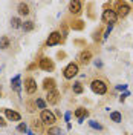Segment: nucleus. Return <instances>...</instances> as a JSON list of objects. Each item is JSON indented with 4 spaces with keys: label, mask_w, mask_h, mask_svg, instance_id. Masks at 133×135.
Returning <instances> with one entry per match:
<instances>
[{
    "label": "nucleus",
    "mask_w": 133,
    "mask_h": 135,
    "mask_svg": "<svg viewBox=\"0 0 133 135\" xmlns=\"http://www.w3.org/2000/svg\"><path fill=\"white\" fill-rule=\"evenodd\" d=\"M69 11H70L72 14H80V12L83 11V2H80V0H72V2L69 3Z\"/></svg>",
    "instance_id": "1a4fd4ad"
},
{
    "label": "nucleus",
    "mask_w": 133,
    "mask_h": 135,
    "mask_svg": "<svg viewBox=\"0 0 133 135\" xmlns=\"http://www.w3.org/2000/svg\"><path fill=\"white\" fill-rule=\"evenodd\" d=\"M92 60V52L89 49H84L81 54H80V63H83V65H87L89 61Z\"/></svg>",
    "instance_id": "ddd939ff"
},
{
    "label": "nucleus",
    "mask_w": 133,
    "mask_h": 135,
    "mask_svg": "<svg viewBox=\"0 0 133 135\" xmlns=\"http://www.w3.org/2000/svg\"><path fill=\"white\" fill-rule=\"evenodd\" d=\"M11 42H9V38L6 35H3V37H0V49H8Z\"/></svg>",
    "instance_id": "aec40b11"
},
{
    "label": "nucleus",
    "mask_w": 133,
    "mask_h": 135,
    "mask_svg": "<svg viewBox=\"0 0 133 135\" xmlns=\"http://www.w3.org/2000/svg\"><path fill=\"white\" fill-rule=\"evenodd\" d=\"M32 126L35 127V129H42V124H40V123H37V121H34V123H32Z\"/></svg>",
    "instance_id": "2f4dec72"
},
{
    "label": "nucleus",
    "mask_w": 133,
    "mask_h": 135,
    "mask_svg": "<svg viewBox=\"0 0 133 135\" xmlns=\"http://www.w3.org/2000/svg\"><path fill=\"white\" fill-rule=\"evenodd\" d=\"M34 28H35V25H34V22H31V20H28V22H23V23H22V29H23L25 32H31Z\"/></svg>",
    "instance_id": "a211bd4d"
},
{
    "label": "nucleus",
    "mask_w": 133,
    "mask_h": 135,
    "mask_svg": "<svg viewBox=\"0 0 133 135\" xmlns=\"http://www.w3.org/2000/svg\"><path fill=\"white\" fill-rule=\"evenodd\" d=\"M38 66H40V69H43V71H48V72H50V71H54V69H55L54 60H50L49 57H42V59H40V61H38Z\"/></svg>",
    "instance_id": "423d86ee"
},
{
    "label": "nucleus",
    "mask_w": 133,
    "mask_h": 135,
    "mask_svg": "<svg viewBox=\"0 0 133 135\" xmlns=\"http://www.w3.org/2000/svg\"><path fill=\"white\" fill-rule=\"evenodd\" d=\"M28 135H35V134H34L32 131H28Z\"/></svg>",
    "instance_id": "e433bc0d"
},
{
    "label": "nucleus",
    "mask_w": 133,
    "mask_h": 135,
    "mask_svg": "<svg viewBox=\"0 0 133 135\" xmlns=\"http://www.w3.org/2000/svg\"><path fill=\"white\" fill-rule=\"evenodd\" d=\"M78 71H80V68L76 63H69L64 69H63V77L66 78V80H72L76 74H78Z\"/></svg>",
    "instance_id": "39448f33"
},
{
    "label": "nucleus",
    "mask_w": 133,
    "mask_h": 135,
    "mask_svg": "<svg viewBox=\"0 0 133 135\" xmlns=\"http://www.w3.org/2000/svg\"><path fill=\"white\" fill-rule=\"evenodd\" d=\"M75 117L78 118L80 123H83L84 120H86V117H89V110L84 109V108H76V110H75Z\"/></svg>",
    "instance_id": "f8f14e48"
},
{
    "label": "nucleus",
    "mask_w": 133,
    "mask_h": 135,
    "mask_svg": "<svg viewBox=\"0 0 133 135\" xmlns=\"http://www.w3.org/2000/svg\"><path fill=\"white\" fill-rule=\"evenodd\" d=\"M116 89H118V91H125V89H127V84H122V86H116Z\"/></svg>",
    "instance_id": "7c9ffc66"
},
{
    "label": "nucleus",
    "mask_w": 133,
    "mask_h": 135,
    "mask_svg": "<svg viewBox=\"0 0 133 135\" xmlns=\"http://www.w3.org/2000/svg\"><path fill=\"white\" fill-rule=\"evenodd\" d=\"M22 23H23V22H22L18 17H12V18H11V26H12L14 29H17V28H22Z\"/></svg>",
    "instance_id": "4be33fe9"
},
{
    "label": "nucleus",
    "mask_w": 133,
    "mask_h": 135,
    "mask_svg": "<svg viewBox=\"0 0 133 135\" xmlns=\"http://www.w3.org/2000/svg\"><path fill=\"white\" fill-rule=\"evenodd\" d=\"M75 45H86V42H83V40H75Z\"/></svg>",
    "instance_id": "f704fd0d"
},
{
    "label": "nucleus",
    "mask_w": 133,
    "mask_h": 135,
    "mask_svg": "<svg viewBox=\"0 0 133 135\" xmlns=\"http://www.w3.org/2000/svg\"><path fill=\"white\" fill-rule=\"evenodd\" d=\"M110 120L115 121V123H121V121H122V115H121V112H118V110L110 112Z\"/></svg>",
    "instance_id": "6ab92c4d"
},
{
    "label": "nucleus",
    "mask_w": 133,
    "mask_h": 135,
    "mask_svg": "<svg viewBox=\"0 0 133 135\" xmlns=\"http://www.w3.org/2000/svg\"><path fill=\"white\" fill-rule=\"evenodd\" d=\"M112 29H113V25H109L107 29H106V32H104V35H103V38H107L109 35H110V32H112Z\"/></svg>",
    "instance_id": "cd10ccee"
},
{
    "label": "nucleus",
    "mask_w": 133,
    "mask_h": 135,
    "mask_svg": "<svg viewBox=\"0 0 133 135\" xmlns=\"http://www.w3.org/2000/svg\"><path fill=\"white\" fill-rule=\"evenodd\" d=\"M48 135H63V132H61V129H60V127L52 126L49 131H48Z\"/></svg>",
    "instance_id": "5701e85b"
},
{
    "label": "nucleus",
    "mask_w": 133,
    "mask_h": 135,
    "mask_svg": "<svg viewBox=\"0 0 133 135\" xmlns=\"http://www.w3.org/2000/svg\"><path fill=\"white\" fill-rule=\"evenodd\" d=\"M11 88L17 91V92H20V89H22V83H20V75H16L12 80H11Z\"/></svg>",
    "instance_id": "dca6fc26"
},
{
    "label": "nucleus",
    "mask_w": 133,
    "mask_h": 135,
    "mask_svg": "<svg viewBox=\"0 0 133 135\" xmlns=\"http://www.w3.org/2000/svg\"><path fill=\"white\" fill-rule=\"evenodd\" d=\"M129 95H130V92H124L122 95H121V97H119V101H121V103H124V101H125V98H127Z\"/></svg>",
    "instance_id": "c85d7f7f"
},
{
    "label": "nucleus",
    "mask_w": 133,
    "mask_h": 135,
    "mask_svg": "<svg viewBox=\"0 0 133 135\" xmlns=\"http://www.w3.org/2000/svg\"><path fill=\"white\" fill-rule=\"evenodd\" d=\"M3 112H5V115H6V118H8L9 121H20L22 120V115L18 114V112H16V110L12 109H3Z\"/></svg>",
    "instance_id": "9b49d317"
},
{
    "label": "nucleus",
    "mask_w": 133,
    "mask_h": 135,
    "mask_svg": "<svg viewBox=\"0 0 133 135\" xmlns=\"http://www.w3.org/2000/svg\"><path fill=\"white\" fill-rule=\"evenodd\" d=\"M40 120H42V123L48 124V126H54V124H55V121H57V117H55V114H54V112H50L49 109H44V110H42Z\"/></svg>",
    "instance_id": "20e7f679"
},
{
    "label": "nucleus",
    "mask_w": 133,
    "mask_h": 135,
    "mask_svg": "<svg viewBox=\"0 0 133 135\" xmlns=\"http://www.w3.org/2000/svg\"><path fill=\"white\" fill-rule=\"evenodd\" d=\"M61 43V34L58 31H54V32L49 34V37H48V40H46V46H55V45H58Z\"/></svg>",
    "instance_id": "6e6552de"
},
{
    "label": "nucleus",
    "mask_w": 133,
    "mask_h": 135,
    "mask_svg": "<svg viewBox=\"0 0 133 135\" xmlns=\"http://www.w3.org/2000/svg\"><path fill=\"white\" fill-rule=\"evenodd\" d=\"M35 104H37L40 109H43V110L46 109V101L43 100V98H37V100H35Z\"/></svg>",
    "instance_id": "393cba45"
},
{
    "label": "nucleus",
    "mask_w": 133,
    "mask_h": 135,
    "mask_svg": "<svg viewBox=\"0 0 133 135\" xmlns=\"http://www.w3.org/2000/svg\"><path fill=\"white\" fill-rule=\"evenodd\" d=\"M17 131H18V132H28V126H26L25 123H20L18 127H17Z\"/></svg>",
    "instance_id": "bb28decb"
},
{
    "label": "nucleus",
    "mask_w": 133,
    "mask_h": 135,
    "mask_svg": "<svg viewBox=\"0 0 133 135\" xmlns=\"http://www.w3.org/2000/svg\"><path fill=\"white\" fill-rule=\"evenodd\" d=\"M60 100V92L57 89H54V91H49L48 95H46V101L49 103V104H57Z\"/></svg>",
    "instance_id": "9d476101"
},
{
    "label": "nucleus",
    "mask_w": 133,
    "mask_h": 135,
    "mask_svg": "<svg viewBox=\"0 0 133 135\" xmlns=\"http://www.w3.org/2000/svg\"><path fill=\"white\" fill-rule=\"evenodd\" d=\"M5 126H6V120L3 117H0V127H5Z\"/></svg>",
    "instance_id": "c756f323"
},
{
    "label": "nucleus",
    "mask_w": 133,
    "mask_h": 135,
    "mask_svg": "<svg viewBox=\"0 0 133 135\" xmlns=\"http://www.w3.org/2000/svg\"><path fill=\"white\" fill-rule=\"evenodd\" d=\"M101 20H103V23H106V25H113V23H116L118 16H116V12H115V9H104V11H103V16H101Z\"/></svg>",
    "instance_id": "7ed1b4c3"
},
{
    "label": "nucleus",
    "mask_w": 133,
    "mask_h": 135,
    "mask_svg": "<svg viewBox=\"0 0 133 135\" xmlns=\"http://www.w3.org/2000/svg\"><path fill=\"white\" fill-rule=\"evenodd\" d=\"M43 89H46L48 92L55 89V80L54 78H44L43 80Z\"/></svg>",
    "instance_id": "4468645a"
},
{
    "label": "nucleus",
    "mask_w": 133,
    "mask_h": 135,
    "mask_svg": "<svg viewBox=\"0 0 133 135\" xmlns=\"http://www.w3.org/2000/svg\"><path fill=\"white\" fill-rule=\"evenodd\" d=\"M25 89H26L28 95H34V94L37 92V83H35V80H34L32 77H28L25 80Z\"/></svg>",
    "instance_id": "0eeeda50"
},
{
    "label": "nucleus",
    "mask_w": 133,
    "mask_h": 135,
    "mask_svg": "<svg viewBox=\"0 0 133 135\" xmlns=\"http://www.w3.org/2000/svg\"><path fill=\"white\" fill-rule=\"evenodd\" d=\"M89 126H90L92 129H96V131H103V126H101L100 123L93 121V120H90V121H89Z\"/></svg>",
    "instance_id": "b1692460"
},
{
    "label": "nucleus",
    "mask_w": 133,
    "mask_h": 135,
    "mask_svg": "<svg viewBox=\"0 0 133 135\" xmlns=\"http://www.w3.org/2000/svg\"><path fill=\"white\" fill-rule=\"evenodd\" d=\"M70 28H72L74 31H83L84 29V22L83 20H74V22H70Z\"/></svg>",
    "instance_id": "f3484780"
},
{
    "label": "nucleus",
    "mask_w": 133,
    "mask_h": 135,
    "mask_svg": "<svg viewBox=\"0 0 133 135\" xmlns=\"http://www.w3.org/2000/svg\"><path fill=\"white\" fill-rule=\"evenodd\" d=\"M17 11H18L20 16H28L29 14V5L25 3V2H20L18 6H17Z\"/></svg>",
    "instance_id": "2eb2a0df"
},
{
    "label": "nucleus",
    "mask_w": 133,
    "mask_h": 135,
    "mask_svg": "<svg viewBox=\"0 0 133 135\" xmlns=\"http://www.w3.org/2000/svg\"><path fill=\"white\" fill-rule=\"evenodd\" d=\"M95 65H96V68H101V66H103V63H101L100 60H96V61H95Z\"/></svg>",
    "instance_id": "c9c22d12"
},
{
    "label": "nucleus",
    "mask_w": 133,
    "mask_h": 135,
    "mask_svg": "<svg viewBox=\"0 0 133 135\" xmlns=\"http://www.w3.org/2000/svg\"><path fill=\"white\" fill-rule=\"evenodd\" d=\"M0 97H2V88H0Z\"/></svg>",
    "instance_id": "4c0bfd02"
},
{
    "label": "nucleus",
    "mask_w": 133,
    "mask_h": 135,
    "mask_svg": "<svg viewBox=\"0 0 133 135\" xmlns=\"http://www.w3.org/2000/svg\"><path fill=\"white\" fill-rule=\"evenodd\" d=\"M57 57H58V59H64V57H66V54H64V52H58V54H57Z\"/></svg>",
    "instance_id": "473e14b6"
},
{
    "label": "nucleus",
    "mask_w": 133,
    "mask_h": 135,
    "mask_svg": "<svg viewBox=\"0 0 133 135\" xmlns=\"http://www.w3.org/2000/svg\"><path fill=\"white\" fill-rule=\"evenodd\" d=\"M70 115H72L70 112H66V115H64V118H66V121H69V120H70Z\"/></svg>",
    "instance_id": "72a5a7b5"
},
{
    "label": "nucleus",
    "mask_w": 133,
    "mask_h": 135,
    "mask_svg": "<svg viewBox=\"0 0 133 135\" xmlns=\"http://www.w3.org/2000/svg\"><path fill=\"white\" fill-rule=\"evenodd\" d=\"M101 29H98V31H95V32H93V40H95V42H100L101 38H103V37H101Z\"/></svg>",
    "instance_id": "a878e982"
},
{
    "label": "nucleus",
    "mask_w": 133,
    "mask_h": 135,
    "mask_svg": "<svg viewBox=\"0 0 133 135\" xmlns=\"http://www.w3.org/2000/svg\"><path fill=\"white\" fill-rule=\"evenodd\" d=\"M90 89L95 94H98V95H104V94H107V83H106L104 80L95 78L90 83Z\"/></svg>",
    "instance_id": "f257e3e1"
},
{
    "label": "nucleus",
    "mask_w": 133,
    "mask_h": 135,
    "mask_svg": "<svg viewBox=\"0 0 133 135\" xmlns=\"http://www.w3.org/2000/svg\"><path fill=\"white\" fill-rule=\"evenodd\" d=\"M72 91H74V94H83L84 88H83V84L80 83V81H76V83H74V86H72Z\"/></svg>",
    "instance_id": "412c9836"
},
{
    "label": "nucleus",
    "mask_w": 133,
    "mask_h": 135,
    "mask_svg": "<svg viewBox=\"0 0 133 135\" xmlns=\"http://www.w3.org/2000/svg\"><path fill=\"white\" fill-rule=\"evenodd\" d=\"M130 11H132V9H130V5H129L127 2H124V0L116 2V9H115V12H116L118 18H124V17H127Z\"/></svg>",
    "instance_id": "f03ea898"
}]
</instances>
